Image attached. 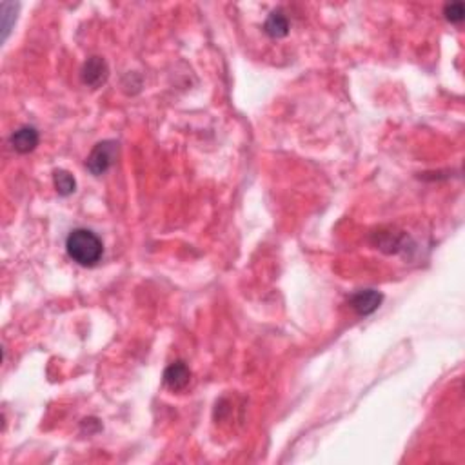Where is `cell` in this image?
<instances>
[{"label": "cell", "mask_w": 465, "mask_h": 465, "mask_svg": "<svg viewBox=\"0 0 465 465\" xmlns=\"http://www.w3.org/2000/svg\"><path fill=\"white\" fill-rule=\"evenodd\" d=\"M266 33L273 38H282L289 33V20L285 17L282 11H273L266 20V26H264Z\"/></svg>", "instance_id": "obj_7"}, {"label": "cell", "mask_w": 465, "mask_h": 465, "mask_svg": "<svg viewBox=\"0 0 465 465\" xmlns=\"http://www.w3.org/2000/svg\"><path fill=\"white\" fill-rule=\"evenodd\" d=\"M118 155V144L115 141H104L95 145L90 158L86 160V167L95 176L104 175L109 167L113 166Z\"/></svg>", "instance_id": "obj_2"}, {"label": "cell", "mask_w": 465, "mask_h": 465, "mask_svg": "<svg viewBox=\"0 0 465 465\" xmlns=\"http://www.w3.org/2000/svg\"><path fill=\"white\" fill-rule=\"evenodd\" d=\"M9 142L17 153H29L38 145V131L31 126H24L11 135Z\"/></svg>", "instance_id": "obj_6"}, {"label": "cell", "mask_w": 465, "mask_h": 465, "mask_svg": "<svg viewBox=\"0 0 465 465\" xmlns=\"http://www.w3.org/2000/svg\"><path fill=\"white\" fill-rule=\"evenodd\" d=\"M53 182L55 189H57V193H59L60 196H69V194L75 193V189H77V180L73 178L71 173L64 171V169L55 171Z\"/></svg>", "instance_id": "obj_8"}, {"label": "cell", "mask_w": 465, "mask_h": 465, "mask_svg": "<svg viewBox=\"0 0 465 465\" xmlns=\"http://www.w3.org/2000/svg\"><path fill=\"white\" fill-rule=\"evenodd\" d=\"M108 77H109V68L104 59H100V57H91V59L84 64V69H82V80H84L86 86L96 90V87H100L102 84H106Z\"/></svg>", "instance_id": "obj_3"}, {"label": "cell", "mask_w": 465, "mask_h": 465, "mask_svg": "<svg viewBox=\"0 0 465 465\" xmlns=\"http://www.w3.org/2000/svg\"><path fill=\"white\" fill-rule=\"evenodd\" d=\"M66 251L73 262H77L78 266L93 267L100 262V258L104 255V244L91 229L77 227L66 238Z\"/></svg>", "instance_id": "obj_1"}, {"label": "cell", "mask_w": 465, "mask_h": 465, "mask_svg": "<svg viewBox=\"0 0 465 465\" xmlns=\"http://www.w3.org/2000/svg\"><path fill=\"white\" fill-rule=\"evenodd\" d=\"M382 294L375 289H364L358 291L351 296V306L352 309L358 313V315H371V313H375L376 309L380 308V303H382Z\"/></svg>", "instance_id": "obj_4"}, {"label": "cell", "mask_w": 465, "mask_h": 465, "mask_svg": "<svg viewBox=\"0 0 465 465\" xmlns=\"http://www.w3.org/2000/svg\"><path fill=\"white\" fill-rule=\"evenodd\" d=\"M443 15H445V18H448L449 22L460 24L462 20L465 18L464 4H462V2H451V4L445 6V9H443Z\"/></svg>", "instance_id": "obj_9"}, {"label": "cell", "mask_w": 465, "mask_h": 465, "mask_svg": "<svg viewBox=\"0 0 465 465\" xmlns=\"http://www.w3.org/2000/svg\"><path fill=\"white\" fill-rule=\"evenodd\" d=\"M189 380L191 371L184 362H175V364H171V366L166 369V373H164V384L171 389V391H182L185 385L189 384Z\"/></svg>", "instance_id": "obj_5"}]
</instances>
